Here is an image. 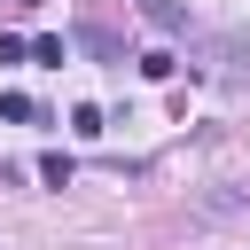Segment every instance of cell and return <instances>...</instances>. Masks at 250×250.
<instances>
[{"mask_svg": "<svg viewBox=\"0 0 250 250\" xmlns=\"http://www.w3.org/2000/svg\"><path fill=\"white\" fill-rule=\"evenodd\" d=\"M78 47H86V55H94V62H133V55H125V39H117V31H109V23H94V16H86V23H78Z\"/></svg>", "mask_w": 250, "mask_h": 250, "instance_id": "6da1fadb", "label": "cell"}, {"mask_svg": "<svg viewBox=\"0 0 250 250\" xmlns=\"http://www.w3.org/2000/svg\"><path fill=\"white\" fill-rule=\"evenodd\" d=\"M133 8H141L156 31H188V8H180V0H133Z\"/></svg>", "mask_w": 250, "mask_h": 250, "instance_id": "7a4b0ae2", "label": "cell"}, {"mask_svg": "<svg viewBox=\"0 0 250 250\" xmlns=\"http://www.w3.org/2000/svg\"><path fill=\"white\" fill-rule=\"evenodd\" d=\"M23 47H31V62H47V70H62V62H70V47H62V39H23Z\"/></svg>", "mask_w": 250, "mask_h": 250, "instance_id": "3957f363", "label": "cell"}, {"mask_svg": "<svg viewBox=\"0 0 250 250\" xmlns=\"http://www.w3.org/2000/svg\"><path fill=\"white\" fill-rule=\"evenodd\" d=\"M0 117H8V125H31L39 102H31V94H0Z\"/></svg>", "mask_w": 250, "mask_h": 250, "instance_id": "277c9868", "label": "cell"}, {"mask_svg": "<svg viewBox=\"0 0 250 250\" xmlns=\"http://www.w3.org/2000/svg\"><path fill=\"white\" fill-rule=\"evenodd\" d=\"M70 172H78V164H70L62 148H55V156H39V180H47V188H70Z\"/></svg>", "mask_w": 250, "mask_h": 250, "instance_id": "5b68a950", "label": "cell"}, {"mask_svg": "<svg viewBox=\"0 0 250 250\" xmlns=\"http://www.w3.org/2000/svg\"><path fill=\"white\" fill-rule=\"evenodd\" d=\"M133 62H141V70H148V78H172V70H180V62H172V55H164V47H148V55H133Z\"/></svg>", "mask_w": 250, "mask_h": 250, "instance_id": "8992f818", "label": "cell"}, {"mask_svg": "<svg viewBox=\"0 0 250 250\" xmlns=\"http://www.w3.org/2000/svg\"><path fill=\"white\" fill-rule=\"evenodd\" d=\"M23 55H31V47H23L16 31H0V62H23Z\"/></svg>", "mask_w": 250, "mask_h": 250, "instance_id": "52a82bcc", "label": "cell"}, {"mask_svg": "<svg viewBox=\"0 0 250 250\" xmlns=\"http://www.w3.org/2000/svg\"><path fill=\"white\" fill-rule=\"evenodd\" d=\"M16 8H47V0H16Z\"/></svg>", "mask_w": 250, "mask_h": 250, "instance_id": "ba28073f", "label": "cell"}]
</instances>
